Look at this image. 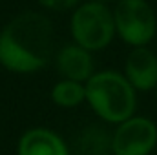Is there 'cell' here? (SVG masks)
I'll return each mask as SVG.
<instances>
[{
  "label": "cell",
  "instance_id": "5",
  "mask_svg": "<svg viewBox=\"0 0 157 155\" xmlns=\"http://www.w3.org/2000/svg\"><path fill=\"white\" fill-rule=\"evenodd\" d=\"M155 146L157 126L148 117H130L112 133L113 155H150Z\"/></svg>",
  "mask_w": 157,
  "mask_h": 155
},
{
  "label": "cell",
  "instance_id": "12",
  "mask_svg": "<svg viewBox=\"0 0 157 155\" xmlns=\"http://www.w3.org/2000/svg\"><path fill=\"white\" fill-rule=\"evenodd\" d=\"M95 2H101V4H106L108 6L110 2H119V0H95Z\"/></svg>",
  "mask_w": 157,
  "mask_h": 155
},
{
  "label": "cell",
  "instance_id": "4",
  "mask_svg": "<svg viewBox=\"0 0 157 155\" xmlns=\"http://www.w3.org/2000/svg\"><path fill=\"white\" fill-rule=\"evenodd\" d=\"M115 31L132 47L148 46L157 31L154 7L146 0H119L113 9Z\"/></svg>",
  "mask_w": 157,
  "mask_h": 155
},
{
  "label": "cell",
  "instance_id": "1",
  "mask_svg": "<svg viewBox=\"0 0 157 155\" xmlns=\"http://www.w3.org/2000/svg\"><path fill=\"white\" fill-rule=\"evenodd\" d=\"M53 53V24L37 11L17 15L0 31V66L13 73H35Z\"/></svg>",
  "mask_w": 157,
  "mask_h": 155
},
{
  "label": "cell",
  "instance_id": "7",
  "mask_svg": "<svg viewBox=\"0 0 157 155\" xmlns=\"http://www.w3.org/2000/svg\"><path fill=\"white\" fill-rule=\"evenodd\" d=\"M57 71L62 78L77 80V82H88L95 73V62L91 57V51L84 49L78 44H66L57 51L55 57Z\"/></svg>",
  "mask_w": 157,
  "mask_h": 155
},
{
  "label": "cell",
  "instance_id": "11",
  "mask_svg": "<svg viewBox=\"0 0 157 155\" xmlns=\"http://www.w3.org/2000/svg\"><path fill=\"white\" fill-rule=\"evenodd\" d=\"M37 2L42 7L51 9V11H66L78 6V0H37Z\"/></svg>",
  "mask_w": 157,
  "mask_h": 155
},
{
  "label": "cell",
  "instance_id": "9",
  "mask_svg": "<svg viewBox=\"0 0 157 155\" xmlns=\"http://www.w3.org/2000/svg\"><path fill=\"white\" fill-rule=\"evenodd\" d=\"M75 153L113 155V152H112V133L99 124L86 126L75 139Z\"/></svg>",
  "mask_w": 157,
  "mask_h": 155
},
{
  "label": "cell",
  "instance_id": "6",
  "mask_svg": "<svg viewBox=\"0 0 157 155\" xmlns=\"http://www.w3.org/2000/svg\"><path fill=\"white\" fill-rule=\"evenodd\" d=\"M124 77L137 91L157 88V55L146 46L133 47L124 62Z\"/></svg>",
  "mask_w": 157,
  "mask_h": 155
},
{
  "label": "cell",
  "instance_id": "8",
  "mask_svg": "<svg viewBox=\"0 0 157 155\" xmlns=\"http://www.w3.org/2000/svg\"><path fill=\"white\" fill-rule=\"evenodd\" d=\"M18 155H71L66 141L49 128H31L18 141Z\"/></svg>",
  "mask_w": 157,
  "mask_h": 155
},
{
  "label": "cell",
  "instance_id": "2",
  "mask_svg": "<svg viewBox=\"0 0 157 155\" xmlns=\"http://www.w3.org/2000/svg\"><path fill=\"white\" fill-rule=\"evenodd\" d=\"M135 91L124 73L102 70L86 82V102L104 122L121 124L135 113Z\"/></svg>",
  "mask_w": 157,
  "mask_h": 155
},
{
  "label": "cell",
  "instance_id": "10",
  "mask_svg": "<svg viewBox=\"0 0 157 155\" xmlns=\"http://www.w3.org/2000/svg\"><path fill=\"white\" fill-rule=\"evenodd\" d=\"M51 100L60 108H75L86 102V84L62 78L51 88Z\"/></svg>",
  "mask_w": 157,
  "mask_h": 155
},
{
  "label": "cell",
  "instance_id": "3",
  "mask_svg": "<svg viewBox=\"0 0 157 155\" xmlns=\"http://www.w3.org/2000/svg\"><path fill=\"white\" fill-rule=\"evenodd\" d=\"M70 31L73 42L88 51L104 49L115 37V20L113 9L106 4L90 0L78 4L71 15Z\"/></svg>",
  "mask_w": 157,
  "mask_h": 155
}]
</instances>
